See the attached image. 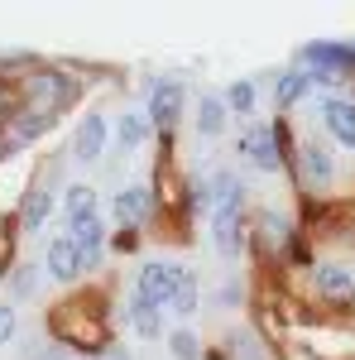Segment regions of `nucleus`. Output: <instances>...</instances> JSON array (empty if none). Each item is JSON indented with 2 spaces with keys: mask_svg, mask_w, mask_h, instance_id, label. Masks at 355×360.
<instances>
[{
  "mask_svg": "<svg viewBox=\"0 0 355 360\" xmlns=\"http://www.w3.org/2000/svg\"><path fill=\"white\" fill-rule=\"evenodd\" d=\"M130 322H135V332H139V336H159V332H164V322H159V307L144 303V298H135V303H130Z\"/></svg>",
  "mask_w": 355,
  "mask_h": 360,
  "instance_id": "aec40b11",
  "label": "nucleus"
},
{
  "mask_svg": "<svg viewBox=\"0 0 355 360\" xmlns=\"http://www.w3.org/2000/svg\"><path fill=\"white\" fill-rule=\"evenodd\" d=\"M34 283H39V278H34V269H29V264H20V269L10 274V288H15V298H29V293H34Z\"/></svg>",
  "mask_w": 355,
  "mask_h": 360,
  "instance_id": "a878e982",
  "label": "nucleus"
},
{
  "mask_svg": "<svg viewBox=\"0 0 355 360\" xmlns=\"http://www.w3.org/2000/svg\"><path fill=\"white\" fill-rule=\"evenodd\" d=\"M49 207H53V197L44 193V188H29L25 207H20V226H29V231H34V226H44V221H49Z\"/></svg>",
  "mask_w": 355,
  "mask_h": 360,
  "instance_id": "a211bd4d",
  "label": "nucleus"
},
{
  "mask_svg": "<svg viewBox=\"0 0 355 360\" xmlns=\"http://www.w3.org/2000/svg\"><path fill=\"white\" fill-rule=\"evenodd\" d=\"M240 197H245L240 178L235 173H217L212 188H207V207H212V217H226V212H240Z\"/></svg>",
  "mask_w": 355,
  "mask_h": 360,
  "instance_id": "9b49d317",
  "label": "nucleus"
},
{
  "mask_svg": "<svg viewBox=\"0 0 355 360\" xmlns=\"http://www.w3.org/2000/svg\"><path fill=\"white\" fill-rule=\"evenodd\" d=\"M322 125H327L331 135H336V139H341V144L355 154V106H351V101L327 96V101H322Z\"/></svg>",
  "mask_w": 355,
  "mask_h": 360,
  "instance_id": "9d476101",
  "label": "nucleus"
},
{
  "mask_svg": "<svg viewBox=\"0 0 355 360\" xmlns=\"http://www.w3.org/2000/svg\"><path fill=\"white\" fill-rule=\"evenodd\" d=\"M101 149H106V120L101 115H86L82 125H77V135H72V154L91 164V159H101Z\"/></svg>",
  "mask_w": 355,
  "mask_h": 360,
  "instance_id": "f8f14e48",
  "label": "nucleus"
},
{
  "mask_svg": "<svg viewBox=\"0 0 355 360\" xmlns=\"http://www.w3.org/2000/svg\"><path fill=\"white\" fill-rule=\"evenodd\" d=\"M217 221V245H221V255H240L245 250V240H240V212H226V217H212Z\"/></svg>",
  "mask_w": 355,
  "mask_h": 360,
  "instance_id": "dca6fc26",
  "label": "nucleus"
},
{
  "mask_svg": "<svg viewBox=\"0 0 355 360\" xmlns=\"http://www.w3.org/2000/svg\"><path fill=\"white\" fill-rule=\"evenodd\" d=\"M283 240H288L283 221H278L273 212H264V217H259V245H264V250H283Z\"/></svg>",
  "mask_w": 355,
  "mask_h": 360,
  "instance_id": "5701e85b",
  "label": "nucleus"
},
{
  "mask_svg": "<svg viewBox=\"0 0 355 360\" xmlns=\"http://www.w3.org/2000/svg\"><path fill=\"white\" fill-rule=\"evenodd\" d=\"M226 106L231 111H254V82H231V91H226Z\"/></svg>",
  "mask_w": 355,
  "mask_h": 360,
  "instance_id": "b1692460",
  "label": "nucleus"
},
{
  "mask_svg": "<svg viewBox=\"0 0 355 360\" xmlns=\"http://www.w3.org/2000/svg\"><path fill=\"white\" fill-rule=\"evenodd\" d=\"M110 245H115V250H135V245H139V236H135V231H120Z\"/></svg>",
  "mask_w": 355,
  "mask_h": 360,
  "instance_id": "c85d7f7f",
  "label": "nucleus"
},
{
  "mask_svg": "<svg viewBox=\"0 0 355 360\" xmlns=\"http://www.w3.org/2000/svg\"><path fill=\"white\" fill-rule=\"evenodd\" d=\"M312 86H317V77L302 72V68H298V72H283V77L273 82V101H278V106H293V101H302Z\"/></svg>",
  "mask_w": 355,
  "mask_h": 360,
  "instance_id": "4468645a",
  "label": "nucleus"
},
{
  "mask_svg": "<svg viewBox=\"0 0 355 360\" xmlns=\"http://www.w3.org/2000/svg\"><path fill=\"white\" fill-rule=\"evenodd\" d=\"M298 168H302V183H307V188H327L331 173H336V164H331V154L322 144H307L298 154Z\"/></svg>",
  "mask_w": 355,
  "mask_h": 360,
  "instance_id": "ddd939ff",
  "label": "nucleus"
},
{
  "mask_svg": "<svg viewBox=\"0 0 355 360\" xmlns=\"http://www.w3.org/2000/svg\"><path fill=\"white\" fill-rule=\"evenodd\" d=\"M312 283H317V293L336 307H346L355 298V278H351V269H341V264H322V269L312 274Z\"/></svg>",
  "mask_w": 355,
  "mask_h": 360,
  "instance_id": "6e6552de",
  "label": "nucleus"
},
{
  "mask_svg": "<svg viewBox=\"0 0 355 360\" xmlns=\"http://www.w3.org/2000/svg\"><path fill=\"white\" fill-rule=\"evenodd\" d=\"M173 288H178V269L173 264H144L135 278V298H144V303H154V307L173 303Z\"/></svg>",
  "mask_w": 355,
  "mask_h": 360,
  "instance_id": "20e7f679",
  "label": "nucleus"
},
{
  "mask_svg": "<svg viewBox=\"0 0 355 360\" xmlns=\"http://www.w3.org/2000/svg\"><path fill=\"white\" fill-rule=\"evenodd\" d=\"M149 130H154V125H149V115H139V111H130V115H120V120H115V139H120L125 149L144 144V139H149Z\"/></svg>",
  "mask_w": 355,
  "mask_h": 360,
  "instance_id": "f3484780",
  "label": "nucleus"
},
{
  "mask_svg": "<svg viewBox=\"0 0 355 360\" xmlns=\"http://www.w3.org/2000/svg\"><path fill=\"white\" fill-rule=\"evenodd\" d=\"M72 226V245L82 255V269H96L101 264V250H106V226L101 217H82V221H67Z\"/></svg>",
  "mask_w": 355,
  "mask_h": 360,
  "instance_id": "0eeeda50",
  "label": "nucleus"
},
{
  "mask_svg": "<svg viewBox=\"0 0 355 360\" xmlns=\"http://www.w3.org/2000/svg\"><path fill=\"white\" fill-rule=\"evenodd\" d=\"M226 111H231L226 96H212V91H207L202 106H197V130H202V135H221V130H226Z\"/></svg>",
  "mask_w": 355,
  "mask_h": 360,
  "instance_id": "2eb2a0df",
  "label": "nucleus"
},
{
  "mask_svg": "<svg viewBox=\"0 0 355 360\" xmlns=\"http://www.w3.org/2000/svg\"><path fill=\"white\" fill-rule=\"evenodd\" d=\"M44 269H49L58 283H72V278L82 274V255H77V245H72V236H53V240H49Z\"/></svg>",
  "mask_w": 355,
  "mask_h": 360,
  "instance_id": "423d86ee",
  "label": "nucleus"
},
{
  "mask_svg": "<svg viewBox=\"0 0 355 360\" xmlns=\"http://www.w3.org/2000/svg\"><path fill=\"white\" fill-rule=\"evenodd\" d=\"M77 91H82V86L72 82L67 72H34V77L25 82L29 115H44V120H53L63 106H72V101H77Z\"/></svg>",
  "mask_w": 355,
  "mask_h": 360,
  "instance_id": "f03ea898",
  "label": "nucleus"
},
{
  "mask_svg": "<svg viewBox=\"0 0 355 360\" xmlns=\"http://www.w3.org/2000/svg\"><path fill=\"white\" fill-rule=\"evenodd\" d=\"M149 212H154V193L149 188H120V197H115V221H120V231H135Z\"/></svg>",
  "mask_w": 355,
  "mask_h": 360,
  "instance_id": "1a4fd4ad",
  "label": "nucleus"
},
{
  "mask_svg": "<svg viewBox=\"0 0 355 360\" xmlns=\"http://www.w3.org/2000/svg\"><path fill=\"white\" fill-rule=\"evenodd\" d=\"M96 360H130V356H125V351H101Z\"/></svg>",
  "mask_w": 355,
  "mask_h": 360,
  "instance_id": "c756f323",
  "label": "nucleus"
},
{
  "mask_svg": "<svg viewBox=\"0 0 355 360\" xmlns=\"http://www.w3.org/2000/svg\"><path fill=\"white\" fill-rule=\"evenodd\" d=\"M10 336H15V307L0 303V341H10Z\"/></svg>",
  "mask_w": 355,
  "mask_h": 360,
  "instance_id": "bb28decb",
  "label": "nucleus"
},
{
  "mask_svg": "<svg viewBox=\"0 0 355 360\" xmlns=\"http://www.w3.org/2000/svg\"><path fill=\"white\" fill-rule=\"evenodd\" d=\"M240 154H245L254 168H264V173H273V168L283 164V144H278V125H264V120H254V125H245V135H240Z\"/></svg>",
  "mask_w": 355,
  "mask_h": 360,
  "instance_id": "7ed1b4c3",
  "label": "nucleus"
},
{
  "mask_svg": "<svg viewBox=\"0 0 355 360\" xmlns=\"http://www.w3.org/2000/svg\"><path fill=\"white\" fill-rule=\"evenodd\" d=\"M67 221H82V217H96V193L91 188H67V202H63Z\"/></svg>",
  "mask_w": 355,
  "mask_h": 360,
  "instance_id": "412c9836",
  "label": "nucleus"
},
{
  "mask_svg": "<svg viewBox=\"0 0 355 360\" xmlns=\"http://www.w3.org/2000/svg\"><path fill=\"white\" fill-rule=\"evenodd\" d=\"M168 351H173V360H202V341L188 327H178V332L168 336Z\"/></svg>",
  "mask_w": 355,
  "mask_h": 360,
  "instance_id": "4be33fe9",
  "label": "nucleus"
},
{
  "mask_svg": "<svg viewBox=\"0 0 355 360\" xmlns=\"http://www.w3.org/2000/svg\"><path fill=\"white\" fill-rule=\"evenodd\" d=\"M259 351H264V346H259L250 332H235V336H231V360H259Z\"/></svg>",
  "mask_w": 355,
  "mask_h": 360,
  "instance_id": "393cba45",
  "label": "nucleus"
},
{
  "mask_svg": "<svg viewBox=\"0 0 355 360\" xmlns=\"http://www.w3.org/2000/svg\"><path fill=\"white\" fill-rule=\"evenodd\" d=\"M49 332H53L58 341H67V346H77V351H91V360L101 356V351H110L106 346V322H101V312H91V303L53 307Z\"/></svg>",
  "mask_w": 355,
  "mask_h": 360,
  "instance_id": "f257e3e1",
  "label": "nucleus"
},
{
  "mask_svg": "<svg viewBox=\"0 0 355 360\" xmlns=\"http://www.w3.org/2000/svg\"><path fill=\"white\" fill-rule=\"evenodd\" d=\"M149 125H159V130H168L178 115H183V82H173V77H164V82H154V91H149Z\"/></svg>",
  "mask_w": 355,
  "mask_h": 360,
  "instance_id": "39448f33",
  "label": "nucleus"
},
{
  "mask_svg": "<svg viewBox=\"0 0 355 360\" xmlns=\"http://www.w3.org/2000/svg\"><path fill=\"white\" fill-rule=\"evenodd\" d=\"M10 106H15V86L0 77V120H10Z\"/></svg>",
  "mask_w": 355,
  "mask_h": 360,
  "instance_id": "cd10ccee",
  "label": "nucleus"
},
{
  "mask_svg": "<svg viewBox=\"0 0 355 360\" xmlns=\"http://www.w3.org/2000/svg\"><path fill=\"white\" fill-rule=\"evenodd\" d=\"M173 312L178 317H192L197 312V274H188V269H178V288H173Z\"/></svg>",
  "mask_w": 355,
  "mask_h": 360,
  "instance_id": "6ab92c4d",
  "label": "nucleus"
}]
</instances>
